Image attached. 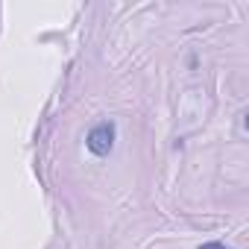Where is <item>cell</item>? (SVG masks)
Listing matches in <instances>:
<instances>
[{
    "label": "cell",
    "mask_w": 249,
    "mask_h": 249,
    "mask_svg": "<svg viewBox=\"0 0 249 249\" xmlns=\"http://www.w3.org/2000/svg\"><path fill=\"white\" fill-rule=\"evenodd\" d=\"M199 249H229L226 243H220V240H211V243H202Z\"/></svg>",
    "instance_id": "2"
},
{
    "label": "cell",
    "mask_w": 249,
    "mask_h": 249,
    "mask_svg": "<svg viewBox=\"0 0 249 249\" xmlns=\"http://www.w3.org/2000/svg\"><path fill=\"white\" fill-rule=\"evenodd\" d=\"M85 147L94 153V156H108L111 153V147H114V123L111 120H103V123H97V126L88 132V138H85Z\"/></svg>",
    "instance_id": "1"
}]
</instances>
